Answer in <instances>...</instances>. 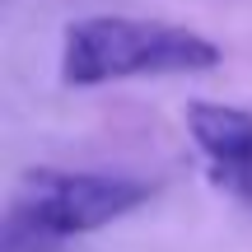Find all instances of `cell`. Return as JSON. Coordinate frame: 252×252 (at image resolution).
I'll return each mask as SVG.
<instances>
[{"instance_id": "obj_2", "label": "cell", "mask_w": 252, "mask_h": 252, "mask_svg": "<svg viewBox=\"0 0 252 252\" xmlns=\"http://www.w3.org/2000/svg\"><path fill=\"white\" fill-rule=\"evenodd\" d=\"M150 196L154 182L122 178V173L28 168L5 210V252H52L65 238L117 224Z\"/></svg>"}, {"instance_id": "obj_3", "label": "cell", "mask_w": 252, "mask_h": 252, "mask_svg": "<svg viewBox=\"0 0 252 252\" xmlns=\"http://www.w3.org/2000/svg\"><path fill=\"white\" fill-rule=\"evenodd\" d=\"M182 126L201 154L210 187L238 206H252V112L234 103L191 98L182 108Z\"/></svg>"}, {"instance_id": "obj_1", "label": "cell", "mask_w": 252, "mask_h": 252, "mask_svg": "<svg viewBox=\"0 0 252 252\" xmlns=\"http://www.w3.org/2000/svg\"><path fill=\"white\" fill-rule=\"evenodd\" d=\"M224 61V47L196 28L126 14H89L61 33V84L98 89L154 75H206Z\"/></svg>"}]
</instances>
